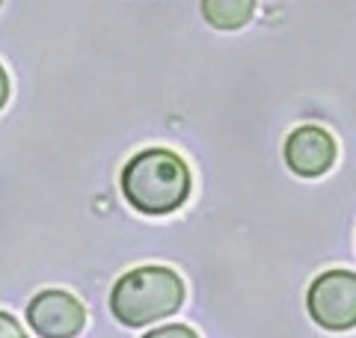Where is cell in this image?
<instances>
[{"instance_id":"6da1fadb","label":"cell","mask_w":356,"mask_h":338,"mask_svg":"<svg viewBox=\"0 0 356 338\" xmlns=\"http://www.w3.org/2000/svg\"><path fill=\"white\" fill-rule=\"evenodd\" d=\"M122 193L143 214H170L191 193V172L178 154L149 149L122 169Z\"/></svg>"},{"instance_id":"7a4b0ae2","label":"cell","mask_w":356,"mask_h":338,"mask_svg":"<svg viewBox=\"0 0 356 338\" xmlns=\"http://www.w3.org/2000/svg\"><path fill=\"white\" fill-rule=\"evenodd\" d=\"M184 285L166 267H140L122 276L110 294V309L125 326H146L178 312Z\"/></svg>"},{"instance_id":"3957f363","label":"cell","mask_w":356,"mask_h":338,"mask_svg":"<svg viewBox=\"0 0 356 338\" xmlns=\"http://www.w3.org/2000/svg\"><path fill=\"white\" fill-rule=\"evenodd\" d=\"M309 314L327 330H350L356 323V276L350 270H330L312 282Z\"/></svg>"},{"instance_id":"277c9868","label":"cell","mask_w":356,"mask_h":338,"mask_svg":"<svg viewBox=\"0 0 356 338\" xmlns=\"http://www.w3.org/2000/svg\"><path fill=\"white\" fill-rule=\"evenodd\" d=\"M27 321L42 338H72L83 330L86 312L65 291H42L27 306Z\"/></svg>"},{"instance_id":"5b68a950","label":"cell","mask_w":356,"mask_h":338,"mask_svg":"<svg viewBox=\"0 0 356 338\" xmlns=\"http://www.w3.org/2000/svg\"><path fill=\"white\" fill-rule=\"evenodd\" d=\"M285 161L303 178H315L321 172H327L336 161V143L327 131L321 128H297L285 143Z\"/></svg>"},{"instance_id":"8992f818","label":"cell","mask_w":356,"mask_h":338,"mask_svg":"<svg viewBox=\"0 0 356 338\" xmlns=\"http://www.w3.org/2000/svg\"><path fill=\"white\" fill-rule=\"evenodd\" d=\"M255 0H202V15L217 30H238L250 21Z\"/></svg>"},{"instance_id":"52a82bcc","label":"cell","mask_w":356,"mask_h":338,"mask_svg":"<svg viewBox=\"0 0 356 338\" xmlns=\"http://www.w3.org/2000/svg\"><path fill=\"white\" fill-rule=\"evenodd\" d=\"M146 338H196V332L187 330V326H181V323H170V326H161V330L149 332Z\"/></svg>"},{"instance_id":"ba28073f","label":"cell","mask_w":356,"mask_h":338,"mask_svg":"<svg viewBox=\"0 0 356 338\" xmlns=\"http://www.w3.org/2000/svg\"><path fill=\"white\" fill-rule=\"evenodd\" d=\"M0 338H27L24 330L15 323L13 314H6V312H0Z\"/></svg>"},{"instance_id":"9c48e42d","label":"cell","mask_w":356,"mask_h":338,"mask_svg":"<svg viewBox=\"0 0 356 338\" xmlns=\"http://www.w3.org/2000/svg\"><path fill=\"white\" fill-rule=\"evenodd\" d=\"M6 98H9V81H6V72H3V65H0V110H3Z\"/></svg>"},{"instance_id":"30bf717a","label":"cell","mask_w":356,"mask_h":338,"mask_svg":"<svg viewBox=\"0 0 356 338\" xmlns=\"http://www.w3.org/2000/svg\"><path fill=\"white\" fill-rule=\"evenodd\" d=\"M0 3H3V0H0Z\"/></svg>"}]
</instances>
